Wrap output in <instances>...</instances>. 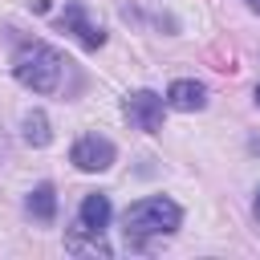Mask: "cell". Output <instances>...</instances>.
Instances as JSON below:
<instances>
[{"mask_svg":"<svg viewBox=\"0 0 260 260\" xmlns=\"http://www.w3.org/2000/svg\"><path fill=\"white\" fill-rule=\"evenodd\" d=\"M12 77L32 93H57L65 77V57L45 41H28L12 57Z\"/></svg>","mask_w":260,"mask_h":260,"instance_id":"obj_1","label":"cell"},{"mask_svg":"<svg viewBox=\"0 0 260 260\" xmlns=\"http://www.w3.org/2000/svg\"><path fill=\"white\" fill-rule=\"evenodd\" d=\"M183 223V211L175 199H162V195H146L138 203L126 207L122 215V228H126V240H150V236H171L179 232Z\"/></svg>","mask_w":260,"mask_h":260,"instance_id":"obj_2","label":"cell"},{"mask_svg":"<svg viewBox=\"0 0 260 260\" xmlns=\"http://www.w3.org/2000/svg\"><path fill=\"white\" fill-rule=\"evenodd\" d=\"M162 106H167V98H162V93H154V89L126 93V102H122V110H126L130 126H134V130H142V134H154V130L162 126Z\"/></svg>","mask_w":260,"mask_h":260,"instance_id":"obj_3","label":"cell"},{"mask_svg":"<svg viewBox=\"0 0 260 260\" xmlns=\"http://www.w3.org/2000/svg\"><path fill=\"white\" fill-rule=\"evenodd\" d=\"M69 162H73L77 171H89V175L110 171V167H114V142L102 138V134H81V138L73 142V150H69Z\"/></svg>","mask_w":260,"mask_h":260,"instance_id":"obj_4","label":"cell"},{"mask_svg":"<svg viewBox=\"0 0 260 260\" xmlns=\"http://www.w3.org/2000/svg\"><path fill=\"white\" fill-rule=\"evenodd\" d=\"M61 28L65 32H73L85 49H102L106 45V32L98 28V24H89V16H85V4H65V12H61Z\"/></svg>","mask_w":260,"mask_h":260,"instance_id":"obj_5","label":"cell"},{"mask_svg":"<svg viewBox=\"0 0 260 260\" xmlns=\"http://www.w3.org/2000/svg\"><path fill=\"white\" fill-rule=\"evenodd\" d=\"M110 195H102V191H93V195H85L81 199V207H77V232H85V236H102L106 232V223H110Z\"/></svg>","mask_w":260,"mask_h":260,"instance_id":"obj_6","label":"cell"},{"mask_svg":"<svg viewBox=\"0 0 260 260\" xmlns=\"http://www.w3.org/2000/svg\"><path fill=\"white\" fill-rule=\"evenodd\" d=\"M167 106H171V110H183V114L203 110V106H207V89H203V81H191V77L171 81V85H167Z\"/></svg>","mask_w":260,"mask_h":260,"instance_id":"obj_7","label":"cell"},{"mask_svg":"<svg viewBox=\"0 0 260 260\" xmlns=\"http://www.w3.org/2000/svg\"><path fill=\"white\" fill-rule=\"evenodd\" d=\"M24 207H28V215H32V219H45V223H49V219L57 215V191H53V183H41V187H32Z\"/></svg>","mask_w":260,"mask_h":260,"instance_id":"obj_8","label":"cell"},{"mask_svg":"<svg viewBox=\"0 0 260 260\" xmlns=\"http://www.w3.org/2000/svg\"><path fill=\"white\" fill-rule=\"evenodd\" d=\"M49 138H53L49 118H45L41 110H28V114H24V142H28V146H49Z\"/></svg>","mask_w":260,"mask_h":260,"instance_id":"obj_9","label":"cell"},{"mask_svg":"<svg viewBox=\"0 0 260 260\" xmlns=\"http://www.w3.org/2000/svg\"><path fill=\"white\" fill-rule=\"evenodd\" d=\"M252 211H256V219H260V191H256V203H252Z\"/></svg>","mask_w":260,"mask_h":260,"instance_id":"obj_10","label":"cell"},{"mask_svg":"<svg viewBox=\"0 0 260 260\" xmlns=\"http://www.w3.org/2000/svg\"><path fill=\"white\" fill-rule=\"evenodd\" d=\"M248 8H256V12H260V0H248Z\"/></svg>","mask_w":260,"mask_h":260,"instance_id":"obj_11","label":"cell"},{"mask_svg":"<svg viewBox=\"0 0 260 260\" xmlns=\"http://www.w3.org/2000/svg\"><path fill=\"white\" fill-rule=\"evenodd\" d=\"M252 98H256V106H260V85H256V93H252Z\"/></svg>","mask_w":260,"mask_h":260,"instance_id":"obj_12","label":"cell"}]
</instances>
